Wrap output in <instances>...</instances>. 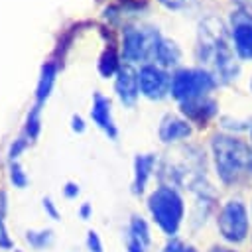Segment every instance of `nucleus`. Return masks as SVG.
Listing matches in <instances>:
<instances>
[{"label": "nucleus", "mask_w": 252, "mask_h": 252, "mask_svg": "<svg viewBox=\"0 0 252 252\" xmlns=\"http://www.w3.org/2000/svg\"><path fill=\"white\" fill-rule=\"evenodd\" d=\"M191 134V128L185 120L175 118V116H165L159 124V138L163 142H175L181 138H187Z\"/></svg>", "instance_id": "nucleus-12"}, {"label": "nucleus", "mask_w": 252, "mask_h": 252, "mask_svg": "<svg viewBox=\"0 0 252 252\" xmlns=\"http://www.w3.org/2000/svg\"><path fill=\"white\" fill-rule=\"evenodd\" d=\"M232 39L234 49L242 59H252V18L244 14L240 18V12L236 14V22L232 26Z\"/></svg>", "instance_id": "nucleus-9"}, {"label": "nucleus", "mask_w": 252, "mask_h": 252, "mask_svg": "<svg viewBox=\"0 0 252 252\" xmlns=\"http://www.w3.org/2000/svg\"><path fill=\"white\" fill-rule=\"evenodd\" d=\"M211 148L217 173L224 183H240L252 175V148L244 140L217 134Z\"/></svg>", "instance_id": "nucleus-1"}, {"label": "nucleus", "mask_w": 252, "mask_h": 252, "mask_svg": "<svg viewBox=\"0 0 252 252\" xmlns=\"http://www.w3.org/2000/svg\"><path fill=\"white\" fill-rule=\"evenodd\" d=\"M181 112L189 120H193L197 124H205L209 118L215 116L217 104H215V100H211L207 96H199V98H191V100L181 102Z\"/></svg>", "instance_id": "nucleus-10"}, {"label": "nucleus", "mask_w": 252, "mask_h": 252, "mask_svg": "<svg viewBox=\"0 0 252 252\" xmlns=\"http://www.w3.org/2000/svg\"><path fill=\"white\" fill-rule=\"evenodd\" d=\"M161 37L154 28H126L122 37V55L126 61H146L156 57Z\"/></svg>", "instance_id": "nucleus-5"}, {"label": "nucleus", "mask_w": 252, "mask_h": 252, "mask_svg": "<svg viewBox=\"0 0 252 252\" xmlns=\"http://www.w3.org/2000/svg\"><path fill=\"white\" fill-rule=\"evenodd\" d=\"M26 238H28V242H30L33 248H43L45 244L51 242V230H39V232L30 230Z\"/></svg>", "instance_id": "nucleus-19"}, {"label": "nucleus", "mask_w": 252, "mask_h": 252, "mask_svg": "<svg viewBox=\"0 0 252 252\" xmlns=\"http://www.w3.org/2000/svg\"><path fill=\"white\" fill-rule=\"evenodd\" d=\"M41 104H35L32 110H30V114H28V120H26V138L32 142V140H35L37 138V134H39V128H41V120H39V108Z\"/></svg>", "instance_id": "nucleus-17"}, {"label": "nucleus", "mask_w": 252, "mask_h": 252, "mask_svg": "<svg viewBox=\"0 0 252 252\" xmlns=\"http://www.w3.org/2000/svg\"><path fill=\"white\" fill-rule=\"evenodd\" d=\"M211 252H234V250L224 248V246H213V248H211Z\"/></svg>", "instance_id": "nucleus-31"}, {"label": "nucleus", "mask_w": 252, "mask_h": 252, "mask_svg": "<svg viewBox=\"0 0 252 252\" xmlns=\"http://www.w3.org/2000/svg\"><path fill=\"white\" fill-rule=\"evenodd\" d=\"M179 57H181V51L173 41H169V39H161L159 41L158 51H156V59L159 61V65H163V67L177 65Z\"/></svg>", "instance_id": "nucleus-15"}, {"label": "nucleus", "mask_w": 252, "mask_h": 252, "mask_svg": "<svg viewBox=\"0 0 252 252\" xmlns=\"http://www.w3.org/2000/svg\"><path fill=\"white\" fill-rule=\"evenodd\" d=\"M148 207L159 228L165 234L173 236L183 219V199L179 197V193L171 187H159L150 195Z\"/></svg>", "instance_id": "nucleus-3"}, {"label": "nucleus", "mask_w": 252, "mask_h": 252, "mask_svg": "<svg viewBox=\"0 0 252 252\" xmlns=\"http://www.w3.org/2000/svg\"><path fill=\"white\" fill-rule=\"evenodd\" d=\"M79 195V185L77 183H67L65 185V197H69V199H73V197H77Z\"/></svg>", "instance_id": "nucleus-28"}, {"label": "nucleus", "mask_w": 252, "mask_h": 252, "mask_svg": "<svg viewBox=\"0 0 252 252\" xmlns=\"http://www.w3.org/2000/svg\"><path fill=\"white\" fill-rule=\"evenodd\" d=\"M199 57L213 67L215 77H220L222 81H230L236 77L238 67L234 63V57L226 45L224 37V26L209 18L199 28Z\"/></svg>", "instance_id": "nucleus-2"}, {"label": "nucleus", "mask_w": 252, "mask_h": 252, "mask_svg": "<svg viewBox=\"0 0 252 252\" xmlns=\"http://www.w3.org/2000/svg\"><path fill=\"white\" fill-rule=\"evenodd\" d=\"M87 246H89L91 252H102V242H100V238L94 230H91L87 234Z\"/></svg>", "instance_id": "nucleus-23"}, {"label": "nucleus", "mask_w": 252, "mask_h": 252, "mask_svg": "<svg viewBox=\"0 0 252 252\" xmlns=\"http://www.w3.org/2000/svg\"><path fill=\"white\" fill-rule=\"evenodd\" d=\"M28 142H30V140H28L26 136H22V138H18V140L10 146V161H16V159H18V156L28 148Z\"/></svg>", "instance_id": "nucleus-21"}, {"label": "nucleus", "mask_w": 252, "mask_h": 252, "mask_svg": "<svg viewBox=\"0 0 252 252\" xmlns=\"http://www.w3.org/2000/svg\"><path fill=\"white\" fill-rule=\"evenodd\" d=\"M55 75H57V67H55V63H45L43 67H41V75H39V81H37V89H35V104H41L47 96H49V93H51V89H53V83H55Z\"/></svg>", "instance_id": "nucleus-14"}, {"label": "nucleus", "mask_w": 252, "mask_h": 252, "mask_svg": "<svg viewBox=\"0 0 252 252\" xmlns=\"http://www.w3.org/2000/svg\"><path fill=\"white\" fill-rule=\"evenodd\" d=\"M71 122H73V130L75 132H83L85 130V124H83V118L81 116H73Z\"/></svg>", "instance_id": "nucleus-29"}, {"label": "nucleus", "mask_w": 252, "mask_h": 252, "mask_svg": "<svg viewBox=\"0 0 252 252\" xmlns=\"http://www.w3.org/2000/svg\"><path fill=\"white\" fill-rule=\"evenodd\" d=\"M43 209H45V213L51 219H59V213H57V209H55V205H53L51 199H43Z\"/></svg>", "instance_id": "nucleus-26"}, {"label": "nucleus", "mask_w": 252, "mask_h": 252, "mask_svg": "<svg viewBox=\"0 0 252 252\" xmlns=\"http://www.w3.org/2000/svg\"><path fill=\"white\" fill-rule=\"evenodd\" d=\"M79 213H81V217H83V219H89V215H91V205H89V203H85V205L81 207V211H79Z\"/></svg>", "instance_id": "nucleus-30"}, {"label": "nucleus", "mask_w": 252, "mask_h": 252, "mask_svg": "<svg viewBox=\"0 0 252 252\" xmlns=\"http://www.w3.org/2000/svg\"><path fill=\"white\" fill-rule=\"evenodd\" d=\"M0 248H12V240L4 226V213H0Z\"/></svg>", "instance_id": "nucleus-24"}, {"label": "nucleus", "mask_w": 252, "mask_h": 252, "mask_svg": "<svg viewBox=\"0 0 252 252\" xmlns=\"http://www.w3.org/2000/svg\"><path fill=\"white\" fill-rule=\"evenodd\" d=\"M126 246H128V252H144V244H140L134 236L128 234V240H126Z\"/></svg>", "instance_id": "nucleus-25"}, {"label": "nucleus", "mask_w": 252, "mask_h": 252, "mask_svg": "<svg viewBox=\"0 0 252 252\" xmlns=\"http://www.w3.org/2000/svg\"><path fill=\"white\" fill-rule=\"evenodd\" d=\"M91 118L100 130L106 132L108 138H116V126H114L112 112H110V100L104 98L102 94H94L93 108H91Z\"/></svg>", "instance_id": "nucleus-11"}, {"label": "nucleus", "mask_w": 252, "mask_h": 252, "mask_svg": "<svg viewBox=\"0 0 252 252\" xmlns=\"http://www.w3.org/2000/svg\"><path fill=\"white\" fill-rule=\"evenodd\" d=\"M163 6H167V8H173V10H177V8H183V6H187L191 0H159Z\"/></svg>", "instance_id": "nucleus-27"}, {"label": "nucleus", "mask_w": 252, "mask_h": 252, "mask_svg": "<svg viewBox=\"0 0 252 252\" xmlns=\"http://www.w3.org/2000/svg\"><path fill=\"white\" fill-rule=\"evenodd\" d=\"M156 165V158L152 154L138 156L134 161V193H142L146 187V181Z\"/></svg>", "instance_id": "nucleus-13"}, {"label": "nucleus", "mask_w": 252, "mask_h": 252, "mask_svg": "<svg viewBox=\"0 0 252 252\" xmlns=\"http://www.w3.org/2000/svg\"><path fill=\"white\" fill-rule=\"evenodd\" d=\"M118 69H120V63H118L116 51H114L112 47H108V49L102 53L100 61H98V71H100L102 77H112V75L118 73Z\"/></svg>", "instance_id": "nucleus-16"}, {"label": "nucleus", "mask_w": 252, "mask_h": 252, "mask_svg": "<svg viewBox=\"0 0 252 252\" xmlns=\"http://www.w3.org/2000/svg\"><path fill=\"white\" fill-rule=\"evenodd\" d=\"M16 252H20V250H16Z\"/></svg>", "instance_id": "nucleus-32"}, {"label": "nucleus", "mask_w": 252, "mask_h": 252, "mask_svg": "<svg viewBox=\"0 0 252 252\" xmlns=\"http://www.w3.org/2000/svg\"><path fill=\"white\" fill-rule=\"evenodd\" d=\"M219 230L230 242H242L248 234V213L240 201H228L219 215Z\"/></svg>", "instance_id": "nucleus-6"}, {"label": "nucleus", "mask_w": 252, "mask_h": 252, "mask_svg": "<svg viewBox=\"0 0 252 252\" xmlns=\"http://www.w3.org/2000/svg\"><path fill=\"white\" fill-rule=\"evenodd\" d=\"M130 236H134L140 244H150V230H148V224L144 219L140 217H134L132 222H130Z\"/></svg>", "instance_id": "nucleus-18"}, {"label": "nucleus", "mask_w": 252, "mask_h": 252, "mask_svg": "<svg viewBox=\"0 0 252 252\" xmlns=\"http://www.w3.org/2000/svg\"><path fill=\"white\" fill-rule=\"evenodd\" d=\"M114 89H116V94L118 98L124 102V104H134L138 94H140V77H138V71L130 65V63H124L120 65L118 73H116V83H114Z\"/></svg>", "instance_id": "nucleus-8"}, {"label": "nucleus", "mask_w": 252, "mask_h": 252, "mask_svg": "<svg viewBox=\"0 0 252 252\" xmlns=\"http://www.w3.org/2000/svg\"><path fill=\"white\" fill-rule=\"evenodd\" d=\"M138 77H140V93L152 100H159L165 96V93L171 91V77L156 65H144Z\"/></svg>", "instance_id": "nucleus-7"}, {"label": "nucleus", "mask_w": 252, "mask_h": 252, "mask_svg": "<svg viewBox=\"0 0 252 252\" xmlns=\"http://www.w3.org/2000/svg\"><path fill=\"white\" fill-rule=\"evenodd\" d=\"M163 252H197V250L189 244H183L181 240H171V242H167Z\"/></svg>", "instance_id": "nucleus-22"}, {"label": "nucleus", "mask_w": 252, "mask_h": 252, "mask_svg": "<svg viewBox=\"0 0 252 252\" xmlns=\"http://www.w3.org/2000/svg\"><path fill=\"white\" fill-rule=\"evenodd\" d=\"M215 87V75L205 69H181L171 77V96L185 102L205 96Z\"/></svg>", "instance_id": "nucleus-4"}, {"label": "nucleus", "mask_w": 252, "mask_h": 252, "mask_svg": "<svg viewBox=\"0 0 252 252\" xmlns=\"http://www.w3.org/2000/svg\"><path fill=\"white\" fill-rule=\"evenodd\" d=\"M10 179L16 187H26L28 185V177H26V173L20 167L18 161H10Z\"/></svg>", "instance_id": "nucleus-20"}]
</instances>
